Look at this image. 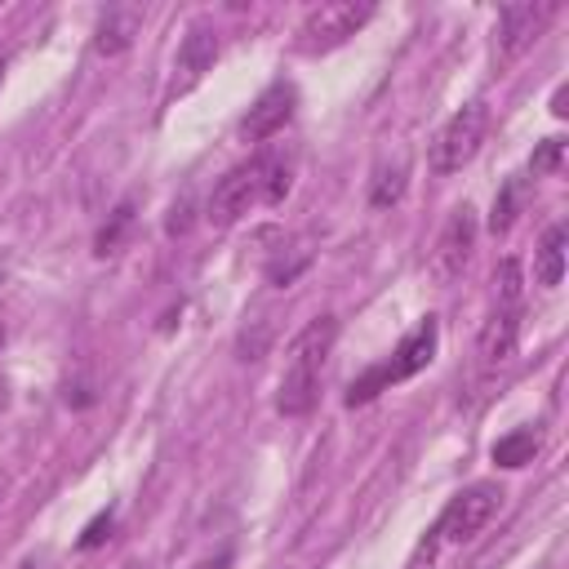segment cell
<instances>
[{"mask_svg": "<svg viewBox=\"0 0 569 569\" xmlns=\"http://www.w3.org/2000/svg\"><path fill=\"white\" fill-rule=\"evenodd\" d=\"M289 196V164L271 151L236 164L227 178H218L213 196H209V222L222 231L231 222H240L253 204H280Z\"/></svg>", "mask_w": 569, "mask_h": 569, "instance_id": "1", "label": "cell"}, {"mask_svg": "<svg viewBox=\"0 0 569 569\" xmlns=\"http://www.w3.org/2000/svg\"><path fill=\"white\" fill-rule=\"evenodd\" d=\"M333 338H338V320L333 316H320L311 320L293 347H289V365L280 373V391H276V409L284 418H302L316 409V396H320V373H325V360L333 351Z\"/></svg>", "mask_w": 569, "mask_h": 569, "instance_id": "2", "label": "cell"}, {"mask_svg": "<svg viewBox=\"0 0 569 569\" xmlns=\"http://www.w3.org/2000/svg\"><path fill=\"white\" fill-rule=\"evenodd\" d=\"M502 507V489L493 480H476L467 485L458 498H449V507L440 511V520L431 525V538H427V556H436L440 547H458V542H471Z\"/></svg>", "mask_w": 569, "mask_h": 569, "instance_id": "3", "label": "cell"}, {"mask_svg": "<svg viewBox=\"0 0 569 569\" xmlns=\"http://www.w3.org/2000/svg\"><path fill=\"white\" fill-rule=\"evenodd\" d=\"M485 124H489L485 102H467V107H458V111L445 120V129L431 138L427 169L440 173V178H449V173H458L462 164H471V156H476L480 142H485Z\"/></svg>", "mask_w": 569, "mask_h": 569, "instance_id": "4", "label": "cell"}, {"mask_svg": "<svg viewBox=\"0 0 569 569\" xmlns=\"http://www.w3.org/2000/svg\"><path fill=\"white\" fill-rule=\"evenodd\" d=\"M369 18H373V4H365V0H329V4L311 9L298 22V40L293 44L302 53H329V49L347 44Z\"/></svg>", "mask_w": 569, "mask_h": 569, "instance_id": "5", "label": "cell"}, {"mask_svg": "<svg viewBox=\"0 0 569 569\" xmlns=\"http://www.w3.org/2000/svg\"><path fill=\"white\" fill-rule=\"evenodd\" d=\"M556 13V0H516L498 9V27H493V58L498 67H511L547 27V18Z\"/></svg>", "mask_w": 569, "mask_h": 569, "instance_id": "6", "label": "cell"}, {"mask_svg": "<svg viewBox=\"0 0 569 569\" xmlns=\"http://www.w3.org/2000/svg\"><path fill=\"white\" fill-rule=\"evenodd\" d=\"M218 62V31L209 22H191L182 44H178V58H173V80H169V98H182L191 93Z\"/></svg>", "mask_w": 569, "mask_h": 569, "instance_id": "7", "label": "cell"}, {"mask_svg": "<svg viewBox=\"0 0 569 569\" xmlns=\"http://www.w3.org/2000/svg\"><path fill=\"white\" fill-rule=\"evenodd\" d=\"M471 244H476V213L462 204V209L445 222V231H440V240H436V249H431V276H436L440 284L458 280L462 267H467V258H471Z\"/></svg>", "mask_w": 569, "mask_h": 569, "instance_id": "8", "label": "cell"}, {"mask_svg": "<svg viewBox=\"0 0 569 569\" xmlns=\"http://www.w3.org/2000/svg\"><path fill=\"white\" fill-rule=\"evenodd\" d=\"M436 338H440V329H436L431 316H427L413 333H405L400 347H396V356H391L387 365H378L382 378H387V387H391V382H405V378H413V373H422V369L431 365V356H436Z\"/></svg>", "mask_w": 569, "mask_h": 569, "instance_id": "9", "label": "cell"}, {"mask_svg": "<svg viewBox=\"0 0 569 569\" xmlns=\"http://www.w3.org/2000/svg\"><path fill=\"white\" fill-rule=\"evenodd\" d=\"M516 342H520V302H502L480 329V369L507 365L516 356Z\"/></svg>", "mask_w": 569, "mask_h": 569, "instance_id": "10", "label": "cell"}, {"mask_svg": "<svg viewBox=\"0 0 569 569\" xmlns=\"http://www.w3.org/2000/svg\"><path fill=\"white\" fill-rule=\"evenodd\" d=\"M142 31V9L138 4H107L98 27H93V49L102 58H116L133 44V36Z\"/></svg>", "mask_w": 569, "mask_h": 569, "instance_id": "11", "label": "cell"}, {"mask_svg": "<svg viewBox=\"0 0 569 569\" xmlns=\"http://www.w3.org/2000/svg\"><path fill=\"white\" fill-rule=\"evenodd\" d=\"M293 98H298L293 84H284V80L271 84V89L249 107V116H244V124H240L244 138H271L276 129H284L289 116H293Z\"/></svg>", "mask_w": 569, "mask_h": 569, "instance_id": "12", "label": "cell"}, {"mask_svg": "<svg viewBox=\"0 0 569 569\" xmlns=\"http://www.w3.org/2000/svg\"><path fill=\"white\" fill-rule=\"evenodd\" d=\"M533 280L542 289H556L565 280V227H547L542 244H538V258H533Z\"/></svg>", "mask_w": 569, "mask_h": 569, "instance_id": "13", "label": "cell"}, {"mask_svg": "<svg viewBox=\"0 0 569 569\" xmlns=\"http://www.w3.org/2000/svg\"><path fill=\"white\" fill-rule=\"evenodd\" d=\"M405 178H409V160H405V156H396V164H378L373 187H369V204H373V209L396 204V200L405 196Z\"/></svg>", "mask_w": 569, "mask_h": 569, "instance_id": "14", "label": "cell"}, {"mask_svg": "<svg viewBox=\"0 0 569 569\" xmlns=\"http://www.w3.org/2000/svg\"><path fill=\"white\" fill-rule=\"evenodd\" d=\"M538 445H542V440H538V431L520 427V431H511V436L493 440V462H498V467H525V462H533Z\"/></svg>", "mask_w": 569, "mask_h": 569, "instance_id": "15", "label": "cell"}, {"mask_svg": "<svg viewBox=\"0 0 569 569\" xmlns=\"http://www.w3.org/2000/svg\"><path fill=\"white\" fill-rule=\"evenodd\" d=\"M520 178H511L498 196H493V209H489V231L493 236H502V231H511V222H516V213H520Z\"/></svg>", "mask_w": 569, "mask_h": 569, "instance_id": "16", "label": "cell"}, {"mask_svg": "<svg viewBox=\"0 0 569 569\" xmlns=\"http://www.w3.org/2000/svg\"><path fill=\"white\" fill-rule=\"evenodd\" d=\"M129 218H133V209H129V204H120V209H116V218H111V227H102V231H98V253H116V244H120V236H124Z\"/></svg>", "mask_w": 569, "mask_h": 569, "instance_id": "17", "label": "cell"}, {"mask_svg": "<svg viewBox=\"0 0 569 569\" xmlns=\"http://www.w3.org/2000/svg\"><path fill=\"white\" fill-rule=\"evenodd\" d=\"M498 298L502 302H520V262H502L498 267Z\"/></svg>", "mask_w": 569, "mask_h": 569, "instance_id": "18", "label": "cell"}, {"mask_svg": "<svg viewBox=\"0 0 569 569\" xmlns=\"http://www.w3.org/2000/svg\"><path fill=\"white\" fill-rule=\"evenodd\" d=\"M560 156H565V142H560V138H547V142L533 151V173H551V169L560 164Z\"/></svg>", "mask_w": 569, "mask_h": 569, "instance_id": "19", "label": "cell"}, {"mask_svg": "<svg viewBox=\"0 0 569 569\" xmlns=\"http://www.w3.org/2000/svg\"><path fill=\"white\" fill-rule=\"evenodd\" d=\"M107 529H111V511H98V516L89 520V529L80 533V547H84V551H89V547H98V542L107 538Z\"/></svg>", "mask_w": 569, "mask_h": 569, "instance_id": "20", "label": "cell"}, {"mask_svg": "<svg viewBox=\"0 0 569 569\" xmlns=\"http://www.w3.org/2000/svg\"><path fill=\"white\" fill-rule=\"evenodd\" d=\"M551 111H556V116H565V111H569V107H565V89H556V98H551Z\"/></svg>", "mask_w": 569, "mask_h": 569, "instance_id": "21", "label": "cell"}, {"mask_svg": "<svg viewBox=\"0 0 569 569\" xmlns=\"http://www.w3.org/2000/svg\"><path fill=\"white\" fill-rule=\"evenodd\" d=\"M0 409H4V382H0Z\"/></svg>", "mask_w": 569, "mask_h": 569, "instance_id": "22", "label": "cell"}, {"mask_svg": "<svg viewBox=\"0 0 569 569\" xmlns=\"http://www.w3.org/2000/svg\"><path fill=\"white\" fill-rule=\"evenodd\" d=\"M0 347H4V320H0Z\"/></svg>", "mask_w": 569, "mask_h": 569, "instance_id": "23", "label": "cell"}, {"mask_svg": "<svg viewBox=\"0 0 569 569\" xmlns=\"http://www.w3.org/2000/svg\"><path fill=\"white\" fill-rule=\"evenodd\" d=\"M0 493H4V476H0Z\"/></svg>", "mask_w": 569, "mask_h": 569, "instance_id": "24", "label": "cell"}, {"mask_svg": "<svg viewBox=\"0 0 569 569\" xmlns=\"http://www.w3.org/2000/svg\"><path fill=\"white\" fill-rule=\"evenodd\" d=\"M124 569H138V565H124Z\"/></svg>", "mask_w": 569, "mask_h": 569, "instance_id": "25", "label": "cell"}]
</instances>
